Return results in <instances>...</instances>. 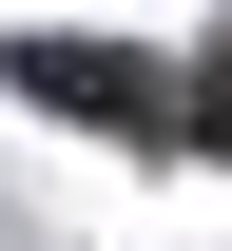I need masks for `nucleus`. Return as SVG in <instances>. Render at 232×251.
<instances>
[{"instance_id":"1","label":"nucleus","mask_w":232,"mask_h":251,"mask_svg":"<svg viewBox=\"0 0 232 251\" xmlns=\"http://www.w3.org/2000/svg\"><path fill=\"white\" fill-rule=\"evenodd\" d=\"M20 97H58V116H97V135H194V97L155 58H116V39H20Z\"/></svg>"}]
</instances>
